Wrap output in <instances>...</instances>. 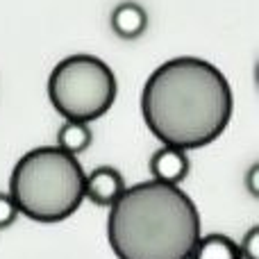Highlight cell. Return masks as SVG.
Here are the masks:
<instances>
[{"label": "cell", "instance_id": "cell-4", "mask_svg": "<svg viewBox=\"0 0 259 259\" xmlns=\"http://www.w3.org/2000/svg\"><path fill=\"white\" fill-rule=\"evenodd\" d=\"M116 94V75L96 55H71L48 77V98L55 112L66 121L91 123L105 116Z\"/></svg>", "mask_w": 259, "mask_h": 259}, {"label": "cell", "instance_id": "cell-8", "mask_svg": "<svg viewBox=\"0 0 259 259\" xmlns=\"http://www.w3.org/2000/svg\"><path fill=\"white\" fill-rule=\"evenodd\" d=\"M189 259H243V257L237 241H232L225 234L214 232L198 239Z\"/></svg>", "mask_w": 259, "mask_h": 259}, {"label": "cell", "instance_id": "cell-12", "mask_svg": "<svg viewBox=\"0 0 259 259\" xmlns=\"http://www.w3.org/2000/svg\"><path fill=\"white\" fill-rule=\"evenodd\" d=\"M257 175H259V164H255V166H252V168H250V173H248V189H250V193H252V196H259V187H257V182H255V180H257Z\"/></svg>", "mask_w": 259, "mask_h": 259}, {"label": "cell", "instance_id": "cell-9", "mask_svg": "<svg viewBox=\"0 0 259 259\" xmlns=\"http://www.w3.org/2000/svg\"><path fill=\"white\" fill-rule=\"evenodd\" d=\"M91 141H94V132H91L89 123L66 121L57 132V146L75 157L82 155L91 146Z\"/></svg>", "mask_w": 259, "mask_h": 259}, {"label": "cell", "instance_id": "cell-6", "mask_svg": "<svg viewBox=\"0 0 259 259\" xmlns=\"http://www.w3.org/2000/svg\"><path fill=\"white\" fill-rule=\"evenodd\" d=\"M191 170V161H189L187 150L175 146H164L161 143L159 150H155V155L150 157V173L152 180H159L166 184H178L184 182Z\"/></svg>", "mask_w": 259, "mask_h": 259}, {"label": "cell", "instance_id": "cell-3", "mask_svg": "<svg viewBox=\"0 0 259 259\" xmlns=\"http://www.w3.org/2000/svg\"><path fill=\"white\" fill-rule=\"evenodd\" d=\"M84 168L59 146H41L16 161L9 178V196L18 214L36 223H59L84 200Z\"/></svg>", "mask_w": 259, "mask_h": 259}, {"label": "cell", "instance_id": "cell-1", "mask_svg": "<svg viewBox=\"0 0 259 259\" xmlns=\"http://www.w3.org/2000/svg\"><path fill=\"white\" fill-rule=\"evenodd\" d=\"M141 114L164 146L196 150L225 132L232 118V89L211 62L175 57L157 66L146 80Z\"/></svg>", "mask_w": 259, "mask_h": 259}, {"label": "cell", "instance_id": "cell-10", "mask_svg": "<svg viewBox=\"0 0 259 259\" xmlns=\"http://www.w3.org/2000/svg\"><path fill=\"white\" fill-rule=\"evenodd\" d=\"M18 219V207L9 193L0 191V230H7L16 223Z\"/></svg>", "mask_w": 259, "mask_h": 259}, {"label": "cell", "instance_id": "cell-11", "mask_svg": "<svg viewBox=\"0 0 259 259\" xmlns=\"http://www.w3.org/2000/svg\"><path fill=\"white\" fill-rule=\"evenodd\" d=\"M239 250H241L243 259H259V225L248 230V234L243 237Z\"/></svg>", "mask_w": 259, "mask_h": 259}, {"label": "cell", "instance_id": "cell-2", "mask_svg": "<svg viewBox=\"0 0 259 259\" xmlns=\"http://www.w3.org/2000/svg\"><path fill=\"white\" fill-rule=\"evenodd\" d=\"M200 237V211L178 184L146 180L109 207L107 239L118 259H189Z\"/></svg>", "mask_w": 259, "mask_h": 259}, {"label": "cell", "instance_id": "cell-5", "mask_svg": "<svg viewBox=\"0 0 259 259\" xmlns=\"http://www.w3.org/2000/svg\"><path fill=\"white\" fill-rule=\"evenodd\" d=\"M125 191V180L114 166H98L84 178V198L98 207H112Z\"/></svg>", "mask_w": 259, "mask_h": 259}, {"label": "cell", "instance_id": "cell-7", "mask_svg": "<svg viewBox=\"0 0 259 259\" xmlns=\"http://www.w3.org/2000/svg\"><path fill=\"white\" fill-rule=\"evenodd\" d=\"M148 27V14L139 3H121L112 12V30L116 32L121 39H139Z\"/></svg>", "mask_w": 259, "mask_h": 259}]
</instances>
